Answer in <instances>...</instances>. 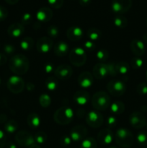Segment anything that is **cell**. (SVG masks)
<instances>
[{
    "mask_svg": "<svg viewBox=\"0 0 147 148\" xmlns=\"http://www.w3.org/2000/svg\"><path fill=\"white\" fill-rule=\"evenodd\" d=\"M10 69L15 75H24L28 71L30 63L24 55L17 54L12 56L9 62Z\"/></svg>",
    "mask_w": 147,
    "mask_h": 148,
    "instance_id": "1",
    "label": "cell"
},
{
    "mask_svg": "<svg viewBox=\"0 0 147 148\" xmlns=\"http://www.w3.org/2000/svg\"><path fill=\"white\" fill-rule=\"evenodd\" d=\"M114 140L120 147L128 148L133 143L134 137L128 129L120 128L114 134Z\"/></svg>",
    "mask_w": 147,
    "mask_h": 148,
    "instance_id": "2",
    "label": "cell"
},
{
    "mask_svg": "<svg viewBox=\"0 0 147 148\" xmlns=\"http://www.w3.org/2000/svg\"><path fill=\"white\" fill-rule=\"evenodd\" d=\"M91 102L92 106L96 111H105L110 105V98L108 92L99 91L94 94Z\"/></svg>",
    "mask_w": 147,
    "mask_h": 148,
    "instance_id": "3",
    "label": "cell"
},
{
    "mask_svg": "<svg viewBox=\"0 0 147 148\" xmlns=\"http://www.w3.org/2000/svg\"><path fill=\"white\" fill-rule=\"evenodd\" d=\"M53 119L54 121L60 125H67L73 120L74 111L70 107H61L55 112Z\"/></svg>",
    "mask_w": 147,
    "mask_h": 148,
    "instance_id": "4",
    "label": "cell"
},
{
    "mask_svg": "<svg viewBox=\"0 0 147 148\" xmlns=\"http://www.w3.org/2000/svg\"><path fill=\"white\" fill-rule=\"evenodd\" d=\"M69 60L74 66H83L86 61V51L84 49L81 47L74 48L69 53Z\"/></svg>",
    "mask_w": 147,
    "mask_h": 148,
    "instance_id": "5",
    "label": "cell"
},
{
    "mask_svg": "<svg viewBox=\"0 0 147 148\" xmlns=\"http://www.w3.org/2000/svg\"><path fill=\"white\" fill-rule=\"evenodd\" d=\"M107 89L110 95L115 97L121 96L126 91V85L122 80L112 79L108 83Z\"/></svg>",
    "mask_w": 147,
    "mask_h": 148,
    "instance_id": "6",
    "label": "cell"
},
{
    "mask_svg": "<svg viewBox=\"0 0 147 148\" xmlns=\"http://www.w3.org/2000/svg\"><path fill=\"white\" fill-rule=\"evenodd\" d=\"M7 85L9 90L14 94L22 92L25 87L23 79L18 75H13L10 77L7 80Z\"/></svg>",
    "mask_w": 147,
    "mask_h": 148,
    "instance_id": "7",
    "label": "cell"
},
{
    "mask_svg": "<svg viewBox=\"0 0 147 148\" xmlns=\"http://www.w3.org/2000/svg\"><path fill=\"white\" fill-rule=\"evenodd\" d=\"M15 141L19 145L24 147H30L35 144L34 136L26 131H20L16 133Z\"/></svg>",
    "mask_w": 147,
    "mask_h": 148,
    "instance_id": "8",
    "label": "cell"
},
{
    "mask_svg": "<svg viewBox=\"0 0 147 148\" xmlns=\"http://www.w3.org/2000/svg\"><path fill=\"white\" fill-rule=\"evenodd\" d=\"M129 122L131 127L136 130H140L146 127V119L144 114L140 111H135L132 113L129 117Z\"/></svg>",
    "mask_w": 147,
    "mask_h": 148,
    "instance_id": "9",
    "label": "cell"
},
{
    "mask_svg": "<svg viewBox=\"0 0 147 148\" xmlns=\"http://www.w3.org/2000/svg\"><path fill=\"white\" fill-rule=\"evenodd\" d=\"M86 121L89 127L96 129L102 126L104 118L102 114L97 111H92L86 114Z\"/></svg>",
    "mask_w": 147,
    "mask_h": 148,
    "instance_id": "10",
    "label": "cell"
},
{
    "mask_svg": "<svg viewBox=\"0 0 147 148\" xmlns=\"http://www.w3.org/2000/svg\"><path fill=\"white\" fill-rule=\"evenodd\" d=\"M132 5L131 0H112L111 8L115 13L123 14L130 10Z\"/></svg>",
    "mask_w": 147,
    "mask_h": 148,
    "instance_id": "11",
    "label": "cell"
},
{
    "mask_svg": "<svg viewBox=\"0 0 147 148\" xmlns=\"http://www.w3.org/2000/svg\"><path fill=\"white\" fill-rule=\"evenodd\" d=\"M73 69L69 64H61L55 69V75L56 77L60 80H67L71 77Z\"/></svg>",
    "mask_w": 147,
    "mask_h": 148,
    "instance_id": "12",
    "label": "cell"
},
{
    "mask_svg": "<svg viewBox=\"0 0 147 148\" xmlns=\"http://www.w3.org/2000/svg\"><path fill=\"white\" fill-rule=\"evenodd\" d=\"M87 130L83 125H77L71 129L70 132V137L72 141H83L87 135Z\"/></svg>",
    "mask_w": 147,
    "mask_h": 148,
    "instance_id": "13",
    "label": "cell"
},
{
    "mask_svg": "<svg viewBox=\"0 0 147 148\" xmlns=\"http://www.w3.org/2000/svg\"><path fill=\"white\" fill-rule=\"evenodd\" d=\"M53 46V40L50 38L42 37L37 41L36 49L40 53H48Z\"/></svg>",
    "mask_w": 147,
    "mask_h": 148,
    "instance_id": "14",
    "label": "cell"
},
{
    "mask_svg": "<svg viewBox=\"0 0 147 148\" xmlns=\"http://www.w3.org/2000/svg\"><path fill=\"white\" fill-rule=\"evenodd\" d=\"M97 140L100 144L104 145H110L114 141V134L110 129H103L98 133Z\"/></svg>",
    "mask_w": 147,
    "mask_h": 148,
    "instance_id": "15",
    "label": "cell"
},
{
    "mask_svg": "<svg viewBox=\"0 0 147 148\" xmlns=\"http://www.w3.org/2000/svg\"><path fill=\"white\" fill-rule=\"evenodd\" d=\"M92 75L97 79H102L108 76V65L104 62H99L94 66L92 69Z\"/></svg>",
    "mask_w": 147,
    "mask_h": 148,
    "instance_id": "16",
    "label": "cell"
},
{
    "mask_svg": "<svg viewBox=\"0 0 147 148\" xmlns=\"http://www.w3.org/2000/svg\"><path fill=\"white\" fill-rule=\"evenodd\" d=\"M131 50L132 53L135 55V56H141L145 53L146 51V46L144 44V41L139 40V39H133L131 43Z\"/></svg>",
    "mask_w": 147,
    "mask_h": 148,
    "instance_id": "17",
    "label": "cell"
},
{
    "mask_svg": "<svg viewBox=\"0 0 147 148\" xmlns=\"http://www.w3.org/2000/svg\"><path fill=\"white\" fill-rule=\"evenodd\" d=\"M53 17V11L48 7H42L36 14V18L40 23H47Z\"/></svg>",
    "mask_w": 147,
    "mask_h": 148,
    "instance_id": "18",
    "label": "cell"
},
{
    "mask_svg": "<svg viewBox=\"0 0 147 148\" xmlns=\"http://www.w3.org/2000/svg\"><path fill=\"white\" fill-rule=\"evenodd\" d=\"M93 75L89 72H83L78 78V83L82 88H88L92 86L93 83Z\"/></svg>",
    "mask_w": 147,
    "mask_h": 148,
    "instance_id": "19",
    "label": "cell"
},
{
    "mask_svg": "<svg viewBox=\"0 0 147 148\" xmlns=\"http://www.w3.org/2000/svg\"><path fill=\"white\" fill-rule=\"evenodd\" d=\"M24 31V25L20 23H13L8 27V30H7L8 35L12 38L20 37L23 34Z\"/></svg>",
    "mask_w": 147,
    "mask_h": 148,
    "instance_id": "20",
    "label": "cell"
},
{
    "mask_svg": "<svg viewBox=\"0 0 147 148\" xmlns=\"http://www.w3.org/2000/svg\"><path fill=\"white\" fill-rule=\"evenodd\" d=\"M66 36L68 38L71 40L76 41L80 40L83 36V30L78 26H72L67 30Z\"/></svg>",
    "mask_w": 147,
    "mask_h": 148,
    "instance_id": "21",
    "label": "cell"
},
{
    "mask_svg": "<svg viewBox=\"0 0 147 148\" xmlns=\"http://www.w3.org/2000/svg\"><path fill=\"white\" fill-rule=\"evenodd\" d=\"M90 100V96L87 92L84 90L77 91L74 95V101L80 106H84L87 104Z\"/></svg>",
    "mask_w": 147,
    "mask_h": 148,
    "instance_id": "22",
    "label": "cell"
},
{
    "mask_svg": "<svg viewBox=\"0 0 147 148\" xmlns=\"http://www.w3.org/2000/svg\"><path fill=\"white\" fill-rule=\"evenodd\" d=\"M54 53L59 57L65 56L69 51V45L64 41H59L54 46Z\"/></svg>",
    "mask_w": 147,
    "mask_h": 148,
    "instance_id": "23",
    "label": "cell"
},
{
    "mask_svg": "<svg viewBox=\"0 0 147 148\" xmlns=\"http://www.w3.org/2000/svg\"><path fill=\"white\" fill-rule=\"evenodd\" d=\"M27 123L29 127L32 129H36L40 124V118L38 114L32 113L28 115L27 118Z\"/></svg>",
    "mask_w": 147,
    "mask_h": 148,
    "instance_id": "24",
    "label": "cell"
},
{
    "mask_svg": "<svg viewBox=\"0 0 147 148\" xmlns=\"http://www.w3.org/2000/svg\"><path fill=\"white\" fill-rule=\"evenodd\" d=\"M125 111V105L121 101H115L110 105V111L115 115H120Z\"/></svg>",
    "mask_w": 147,
    "mask_h": 148,
    "instance_id": "25",
    "label": "cell"
},
{
    "mask_svg": "<svg viewBox=\"0 0 147 148\" xmlns=\"http://www.w3.org/2000/svg\"><path fill=\"white\" fill-rule=\"evenodd\" d=\"M34 46V40L32 38L26 37L20 42V48L24 51H29Z\"/></svg>",
    "mask_w": 147,
    "mask_h": 148,
    "instance_id": "26",
    "label": "cell"
},
{
    "mask_svg": "<svg viewBox=\"0 0 147 148\" xmlns=\"http://www.w3.org/2000/svg\"><path fill=\"white\" fill-rule=\"evenodd\" d=\"M86 34H87L88 38L89 39V40H92V41L99 40L100 38L102 37V33H101L100 30L97 28H95V27L89 28Z\"/></svg>",
    "mask_w": 147,
    "mask_h": 148,
    "instance_id": "27",
    "label": "cell"
},
{
    "mask_svg": "<svg viewBox=\"0 0 147 148\" xmlns=\"http://www.w3.org/2000/svg\"><path fill=\"white\" fill-rule=\"evenodd\" d=\"M115 66H116L118 74H120L122 75H127V73L130 70L129 64L125 62H120L115 63Z\"/></svg>",
    "mask_w": 147,
    "mask_h": 148,
    "instance_id": "28",
    "label": "cell"
},
{
    "mask_svg": "<svg viewBox=\"0 0 147 148\" xmlns=\"http://www.w3.org/2000/svg\"><path fill=\"white\" fill-rule=\"evenodd\" d=\"M113 23L114 25L120 29L125 28L128 25V20H127V19L122 15H120V14H118V15H117L114 18Z\"/></svg>",
    "mask_w": 147,
    "mask_h": 148,
    "instance_id": "29",
    "label": "cell"
},
{
    "mask_svg": "<svg viewBox=\"0 0 147 148\" xmlns=\"http://www.w3.org/2000/svg\"><path fill=\"white\" fill-rule=\"evenodd\" d=\"M17 127H18V124H17V121L13 119L9 120L4 125V130L6 132L9 133V134H13L17 131Z\"/></svg>",
    "mask_w": 147,
    "mask_h": 148,
    "instance_id": "30",
    "label": "cell"
},
{
    "mask_svg": "<svg viewBox=\"0 0 147 148\" xmlns=\"http://www.w3.org/2000/svg\"><path fill=\"white\" fill-rule=\"evenodd\" d=\"M80 148H97V144L94 138L87 137L82 141Z\"/></svg>",
    "mask_w": 147,
    "mask_h": 148,
    "instance_id": "31",
    "label": "cell"
},
{
    "mask_svg": "<svg viewBox=\"0 0 147 148\" xmlns=\"http://www.w3.org/2000/svg\"><path fill=\"white\" fill-rule=\"evenodd\" d=\"M57 79L53 77H50L46 81V86L47 89L50 91H55L58 88Z\"/></svg>",
    "mask_w": 147,
    "mask_h": 148,
    "instance_id": "32",
    "label": "cell"
},
{
    "mask_svg": "<svg viewBox=\"0 0 147 148\" xmlns=\"http://www.w3.org/2000/svg\"><path fill=\"white\" fill-rule=\"evenodd\" d=\"M144 65V60L139 56L133 57L131 60V66L133 69H140Z\"/></svg>",
    "mask_w": 147,
    "mask_h": 148,
    "instance_id": "33",
    "label": "cell"
},
{
    "mask_svg": "<svg viewBox=\"0 0 147 148\" xmlns=\"http://www.w3.org/2000/svg\"><path fill=\"white\" fill-rule=\"evenodd\" d=\"M35 137V141L36 144L39 145H43L47 140V134L44 132H38L36 133L34 136Z\"/></svg>",
    "mask_w": 147,
    "mask_h": 148,
    "instance_id": "34",
    "label": "cell"
},
{
    "mask_svg": "<svg viewBox=\"0 0 147 148\" xmlns=\"http://www.w3.org/2000/svg\"><path fill=\"white\" fill-rule=\"evenodd\" d=\"M137 143L140 145H147V131H141L136 136Z\"/></svg>",
    "mask_w": 147,
    "mask_h": 148,
    "instance_id": "35",
    "label": "cell"
},
{
    "mask_svg": "<svg viewBox=\"0 0 147 148\" xmlns=\"http://www.w3.org/2000/svg\"><path fill=\"white\" fill-rule=\"evenodd\" d=\"M39 103L40 105L43 108H48L51 103V99L50 97L48 94H42L39 98Z\"/></svg>",
    "mask_w": 147,
    "mask_h": 148,
    "instance_id": "36",
    "label": "cell"
},
{
    "mask_svg": "<svg viewBox=\"0 0 147 148\" xmlns=\"http://www.w3.org/2000/svg\"><path fill=\"white\" fill-rule=\"evenodd\" d=\"M108 56H109V53L105 49H101V50H99L96 53V57L97 58V59L100 62L105 63L108 60Z\"/></svg>",
    "mask_w": 147,
    "mask_h": 148,
    "instance_id": "37",
    "label": "cell"
},
{
    "mask_svg": "<svg viewBox=\"0 0 147 148\" xmlns=\"http://www.w3.org/2000/svg\"><path fill=\"white\" fill-rule=\"evenodd\" d=\"M47 33L50 38H55L58 37V36H59V28L55 25L49 26L47 29Z\"/></svg>",
    "mask_w": 147,
    "mask_h": 148,
    "instance_id": "38",
    "label": "cell"
},
{
    "mask_svg": "<svg viewBox=\"0 0 147 148\" xmlns=\"http://www.w3.org/2000/svg\"><path fill=\"white\" fill-rule=\"evenodd\" d=\"M136 91L140 95H147V84L146 82H141L136 88Z\"/></svg>",
    "mask_w": 147,
    "mask_h": 148,
    "instance_id": "39",
    "label": "cell"
},
{
    "mask_svg": "<svg viewBox=\"0 0 147 148\" xmlns=\"http://www.w3.org/2000/svg\"><path fill=\"white\" fill-rule=\"evenodd\" d=\"M107 65H108V75L112 77L116 76L118 75V72H117L115 63H114V62H110V63L107 64Z\"/></svg>",
    "mask_w": 147,
    "mask_h": 148,
    "instance_id": "40",
    "label": "cell"
},
{
    "mask_svg": "<svg viewBox=\"0 0 147 148\" xmlns=\"http://www.w3.org/2000/svg\"><path fill=\"white\" fill-rule=\"evenodd\" d=\"M48 2L53 8L59 9L63 5V0H48Z\"/></svg>",
    "mask_w": 147,
    "mask_h": 148,
    "instance_id": "41",
    "label": "cell"
},
{
    "mask_svg": "<svg viewBox=\"0 0 147 148\" xmlns=\"http://www.w3.org/2000/svg\"><path fill=\"white\" fill-rule=\"evenodd\" d=\"M33 20V17H32L31 14L30 13H25L22 17V24L24 25H29Z\"/></svg>",
    "mask_w": 147,
    "mask_h": 148,
    "instance_id": "42",
    "label": "cell"
},
{
    "mask_svg": "<svg viewBox=\"0 0 147 148\" xmlns=\"http://www.w3.org/2000/svg\"><path fill=\"white\" fill-rule=\"evenodd\" d=\"M3 50H4V53L10 55L12 54L13 53H14L15 48H14V46L12 44H6L4 45V47H3Z\"/></svg>",
    "mask_w": 147,
    "mask_h": 148,
    "instance_id": "43",
    "label": "cell"
},
{
    "mask_svg": "<svg viewBox=\"0 0 147 148\" xmlns=\"http://www.w3.org/2000/svg\"><path fill=\"white\" fill-rule=\"evenodd\" d=\"M71 141L72 140L71 139L70 136L64 135L61 138L60 143L62 145L64 146V147H66V146H69L71 143Z\"/></svg>",
    "mask_w": 147,
    "mask_h": 148,
    "instance_id": "44",
    "label": "cell"
},
{
    "mask_svg": "<svg viewBox=\"0 0 147 148\" xmlns=\"http://www.w3.org/2000/svg\"><path fill=\"white\" fill-rule=\"evenodd\" d=\"M117 124V119L115 118V116H110L108 118V120H107V124H108V127L110 128H112V127H114Z\"/></svg>",
    "mask_w": 147,
    "mask_h": 148,
    "instance_id": "45",
    "label": "cell"
},
{
    "mask_svg": "<svg viewBox=\"0 0 147 148\" xmlns=\"http://www.w3.org/2000/svg\"><path fill=\"white\" fill-rule=\"evenodd\" d=\"M84 49H86V51H92L95 48V43H93V41L89 40H86V41L84 43Z\"/></svg>",
    "mask_w": 147,
    "mask_h": 148,
    "instance_id": "46",
    "label": "cell"
},
{
    "mask_svg": "<svg viewBox=\"0 0 147 148\" xmlns=\"http://www.w3.org/2000/svg\"><path fill=\"white\" fill-rule=\"evenodd\" d=\"M7 144V138H6L5 133L0 130V148H4Z\"/></svg>",
    "mask_w": 147,
    "mask_h": 148,
    "instance_id": "47",
    "label": "cell"
},
{
    "mask_svg": "<svg viewBox=\"0 0 147 148\" xmlns=\"http://www.w3.org/2000/svg\"><path fill=\"white\" fill-rule=\"evenodd\" d=\"M44 70L46 72V73L49 74L51 73L53 70H54V67H53V65L52 63H47L45 64L44 66Z\"/></svg>",
    "mask_w": 147,
    "mask_h": 148,
    "instance_id": "48",
    "label": "cell"
},
{
    "mask_svg": "<svg viewBox=\"0 0 147 148\" xmlns=\"http://www.w3.org/2000/svg\"><path fill=\"white\" fill-rule=\"evenodd\" d=\"M7 14L8 12H7V10L4 9V7H0V21L4 20L7 17Z\"/></svg>",
    "mask_w": 147,
    "mask_h": 148,
    "instance_id": "49",
    "label": "cell"
},
{
    "mask_svg": "<svg viewBox=\"0 0 147 148\" xmlns=\"http://www.w3.org/2000/svg\"><path fill=\"white\" fill-rule=\"evenodd\" d=\"M7 58L6 55L3 53H0V66L4 65L7 63Z\"/></svg>",
    "mask_w": 147,
    "mask_h": 148,
    "instance_id": "50",
    "label": "cell"
},
{
    "mask_svg": "<svg viewBox=\"0 0 147 148\" xmlns=\"http://www.w3.org/2000/svg\"><path fill=\"white\" fill-rule=\"evenodd\" d=\"M6 148H17V145L13 142H9L5 145Z\"/></svg>",
    "mask_w": 147,
    "mask_h": 148,
    "instance_id": "51",
    "label": "cell"
},
{
    "mask_svg": "<svg viewBox=\"0 0 147 148\" xmlns=\"http://www.w3.org/2000/svg\"><path fill=\"white\" fill-rule=\"evenodd\" d=\"M92 0H79V3L82 6H87L90 4Z\"/></svg>",
    "mask_w": 147,
    "mask_h": 148,
    "instance_id": "52",
    "label": "cell"
},
{
    "mask_svg": "<svg viewBox=\"0 0 147 148\" xmlns=\"http://www.w3.org/2000/svg\"><path fill=\"white\" fill-rule=\"evenodd\" d=\"M26 88H27V90H29V91L33 90L34 89V85L32 83H30V82H28V83L26 85Z\"/></svg>",
    "mask_w": 147,
    "mask_h": 148,
    "instance_id": "53",
    "label": "cell"
},
{
    "mask_svg": "<svg viewBox=\"0 0 147 148\" xmlns=\"http://www.w3.org/2000/svg\"><path fill=\"white\" fill-rule=\"evenodd\" d=\"M9 4H14L18 2L19 0H6Z\"/></svg>",
    "mask_w": 147,
    "mask_h": 148,
    "instance_id": "54",
    "label": "cell"
},
{
    "mask_svg": "<svg viewBox=\"0 0 147 148\" xmlns=\"http://www.w3.org/2000/svg\"><path fill=\"white\" fill-rule=\"evenodd\" d=\"M143 40H144V43H146L147 44V33H146L143 36Z\"/></svg>",
    "mask_w": 147,
    "mask_h": 148,
    "instance_id": "55",
    "label": "cell"
},
{
    "mask_svg": "<svg viewBox=\"0 0 147 148\" xmlns=\"http://www.w3.org/2000/svg\"><path fill=\"white\" fill-rule=\"evenodd\" d=\"M28 148H41L40 147V146L39 145H37V144H34L33 145H32V146H30V147H28Z\"/></svg>",
    "mask_w": 147,
    "mask_h": 148,
    "instance_id": "56",
    "label": "cell"
},
{
    "mask_svg": "<svg viewBox=\"0 0 147 148\" xmlns=\"http://www.w3.org/2000/svg\"><path fill=\"white\" fill-rule=\"evenodd\" d=\"M146 79L147 81V70H146Z\"/></svg>",
    "mask_w": 147,
    "mask_h": 148,
    "instance_id": "57",
    "label": "cell"
},
{
    "mask_svg": "<svg viewBox=\"0 0 147 148\" xmlns=\"http://www.w3.org/2000/svg\"><path fill=\"white\" fill-rule=\"evenodd\" d=\"M110 148H118V147H115V146H112V147H110Z\"/></svg>",
    "mask_w": 147,
    "mask_h": 148,
    "instance_id": "58",
    "label": "cell"
},
{
    "mask_svg": "<svg viewBox=\"0 0 147 148\" xmlns=\"http://www.w3.org/2000/svg\"><path fill=\"white\" fill-rule=\"evenodd\" d=\"M1 78H0V85H1Z\"/></svg>",
    "mask_w": 147,
    "mask_h": 148,
    "instance_id": "59",
    "label": "cell"
},
{
    "mask_svg": "<svg viewBox=\"0 0 147 148\" xmlns=\"http://www.w3.org/2000/svg\"><path fill=\"white\" fill-rule=\"evenodd\" d=\"M146 128H147V122H146Z\"/></svg>",
    "mask_w": 147,
    "mask_h": 148,
    "instance_id": "60",
    "label": "cell"
},
{
    "mask_svg": "<svg viewBox=\"0 0 147 148\" xmlns=\"http://www.w3.org/2000/svg\"><path fill=\"white\" fill-rule=\"evenodd\" d=\"M146 25H147V19H146Z\"/></svg>",
    "mask_w": 147,
    "mask_h": 148,
    "instance_id": "61",
    "label": "cell"
},
{
    "mask_svg": "<svg viewBox=\"0 0 147 148\" xmlns=\"http://www.w3.org/2000/svg\"><path fill=\"white\" fill-rule=\"evenodd\" d=\"M144 148H147V147H144Z\"/></svg>",
    "mask_w": 147,
    "mask_h": 148,
    "instance_id": "62",
    "label": "cell"
}]
</instances>
